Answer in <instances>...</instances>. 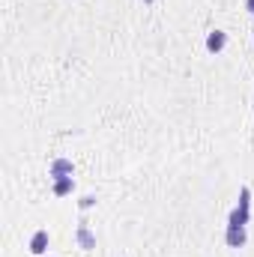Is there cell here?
Wrapping results in <instances>:
<instances>
[{"label":"cell","instance_id":"52a82bcc","mask_svg":"<svg viewBox=\"0 0 254 257\" xmlns=\"http://www.w3.org/2000/svg\"><path fill=\"white\" fill-rule=\"evenodd\" d=\"M51 192H54V197H69V194L75 192V177H63V180H54Z\"/></svg>","mask_w":254,"mask_h":257},{"label":"cell","instance_id":"30bf717a","mask_svg":"<svg viewBox=\"0 0 254 257\" xmlns=\"http://www.w3.org/2000/svg\"><path fill=\"white\" fill-rule=\"evenodd\" d=\"M144 3H156V0H144Z\"/></svg>","mask_w":254,"mask_h":257},{"label":"cell","instance_id":"8992f818","mask_svg":"<svg viewBox=\"0 0 254 257\" xmlns=\"http://www.w3.org/2000/svg\"><path fill=\"white\" fill-rule=\"evenodd\" d=\"M227 48V33L224 30H209L206 33V51L209 54H221Z\"/></svg>","mask_w":254,"mask_h":257},{"label":"cell","instance_id":"6da1fadb","mask_svg":"<svg viewBox=\"0 0 254 257\" xmlns=\"http://www.w3.org/2000/svg\"><path fill=\"white\" fill-rule=\"evenodd\" d=\"M248 221H251V189L242 186V189H239V200H236V206H233L230 215H227V224H233V227H245Z\"/></svg>","mask_w":254,"mask_h":257},{"label":"cell","instance_id":"5b68a950","mask_svg":"<svg viewBox=\"0 0 254 257\" xmlns=\"http://www.w3.org/2000/svg\"><path fill=\"white\" fill-rule=\"evenodd\" d=\"M75 242H78V248H84V251H93V248H96V233L90 230V224H78V227H75Z\"/></svg>","mask_w":254,"mask_h":257},{"label":"cell","instance_id":"9c48e42d","mask_svg":"<svg viewBox=\"0 0 254 257\" xmlns=\"http://www.w3.org/2000/svg\"><path fill=\"white\" fill-rule=\"evenodd\" d=\"M245 9H248V12L254 15V0H245Z\"/></svg>","mask_w":254,"mask_h":257},{"label":"cell","instance_id":"ba28073f","mask_svg":"<svg viewBox=\"0 0 254 257\" xmlns=\"http://www.w3.org/2000/svg\"><path fill=\"white\" fill-rule=\"evenodd\" d=\"M78 206H81L84 212H87V209H93V206H96V194H84V197L78 200Z\"/></svg>","mask_w":254,"mask_h":257},{"label":"cell","instance_id":"7a4b0ae2","mask_svg":"<svg viewBox=\"0 0 254 257\" xmlns=\"http://www.w3.org/2000/svg\"><path fill=\"white\" fill-rule=\"evenodd\" d=\"M48 242H51V233H48L45 227H39V230H33V236H30L27 248H30V254H33V257H45Z\"/></svg>","mask_w":254,"mask_h":257},{"label":"cell","instance_id":"3957f363","mask_svg":"<svg viewBox=\"0 0 254 257\" xmlns=\"http://www.w3.org/2000/svg\"><path fill=\"white\" fill-rule=\"evenodd\" d=\"M245 242H248V230L227 224V230H224V245H227V248H242Z\"/></svg>","mask_w":254,"mask_h":257},{"label":"cell","instance_id":"277c9868","mask_svg":"<svg viewBox=\"0 0 254 257\" xmlns=\"http://www.w3.org/2000/svg\"><path fill=\"white\" fill-rule=\"evenodd\" d=\"M75 174V165H72V159H54L51 165H48V177L51 180H63V177H72Z\"/></svg>","mask_w":254,"mask_h":257}]
</instances>
